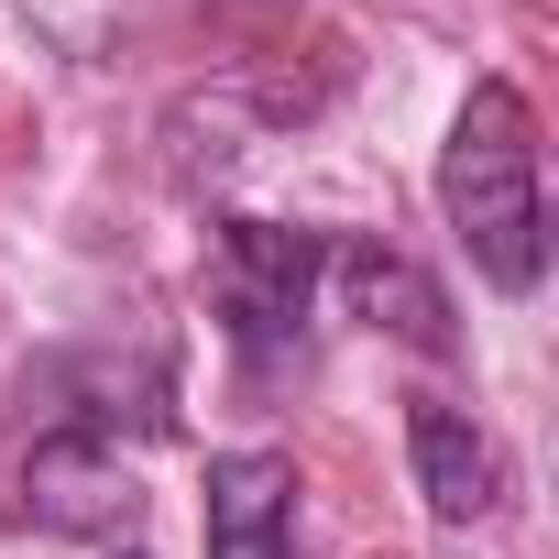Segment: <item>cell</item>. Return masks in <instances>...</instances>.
<instances>
[{"label": "cell", "mask_w": 559, "mask_h": 559, "mask_svg": "<svg viewBox=\"0 0 559 559\" xmlns=\"http://www.w3.org/2000/svg\"><path fill=\"white\" fill-rule=\"evenodd\" d=\"M439 209L472 252L483 286L526 297L548 274V198H537V121L504 78H483L450 121V154H439Z\"/></svg>", "instance_id": "cell-1"}, {"label": "cell", "mask_w": 559, "mask_h": 559, "mask_svg": "<svg viewBox=\"0 0 559 559\" xmlns=\"http://www.w3.org/2000/svg\"><path fill=\"white\" fill-rule=\"evenodd\" d=\"M319 274H330V241L319 230H286V219H219L209 241V308L230 319L241 352H286L319 308Z\"/></svg>", "instance_id": "cell-2"}, {"label": "cell", "mask_w": 559, "mask_h": 559, "mask_svg": "<svg viewBox=\"0 0 559 559\" xmlns=\"http://www.w3.org/2000/svg\"><path fill=\"white\" fill-rule=\"evenodd\" d=\"M23 515H34L45 537H121V526L143 515V483H132V461H121L99 428H56V439H34V461H23Z\"/></svg>", "instance_id": "cell-3"}, {"label": "cell", "mask_w": 559, "mask_h": 559, "mask_svg": "<svg viewBox=\"0 0 559 559\" xmlns=\"http://www.w3.org/2000/svg\"><path fill=\"white\" fill-rule=\"evenodd\" d=\"M209 559H297V461L286 450L209 461Z\"/></svg>", "instance_id": "cell-4"}, {"label": "cell", "mask_w": 559, "mask_h": 559, "mask_svg": "<svg viewBox=\"0 0 559 559\" xmlns=\"http://www.w3.org/2000/svg\"><path fill=\"white\" fill-rule=\"evenodd\" d=\"M406 461H417V493H428L439 526H483V515L504 504V461H493V439H483L461 406H439V395L406 406Z\"/></svg>", "instance_id": "cell-5"}, {"label": "cell", "mask_w": 559, "mask_h": 559, "mask_svg": "<svg viewBox=\"0 0 559 559\" xmlns=\"http://www.w3.org/2000/svg\"><path fill=\"white\" fill-rule=\"evenodd\" d=\"M341 263V297H352V319H373V330H395V341H417V352H450V297L428 286V274L406 263V252H373V241H352V252H330Z\"/></svg>", "instance_id": "cell-6"}, {"label": "cell", "mask_w": 559, "mask_h": 559, "mask_svg": "<svg viewBox=\"0 0 559 559\" xmlns=\"http://www.w3.org/2000/svg\"><path fill=\"white\" fill-rule=\"evenodd\" d=\"M132 559H143V548H132Z\"/></svg>", "instance_id": "cell-7"}]
</instances>
